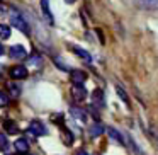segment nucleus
<instances>
[{
  "instance_id": "nucleus-1",
  "label": "nucleus",
  "mask_w": 158,
  "mask_h": 155,
  "mask_svg": "<svg viewBox=\"0 0 158 155\" xmlns=\"http://www.w3.org/2000/svg\"><path fill=\"white\" fill-rule=\"evenodd\" d=\"M10 22L14 28H17L21 32H24V34H29V26L27 22H26V19L22 17L21 14H19L17 9H10Z\"/></svg>"
},
{
  "instance_id": "nucleus-2",
  "label": "nucleus",
  "mask_w": 158,
  "mask_h": 155,
  "mask_svg": "<svg viewBox=\"0 0 158 155\" xmlns=\"http://www.w3.org/2000/svg\"><path fill=\"white\" fill-rule=\"evenodd\" d=\"M27 131L32 135V136H43V135H46L48 131H46V126L41 123V121H31L27 126Z\"/></svg>"
},
{
  "instance_id": "nucleus-3",
  "label": "nucleus",
  "mask_w": 158,
  "mask_h": 155,
  "mask_svg": "<svg viewBox=\"0 0 158 155\" xmlns=\"http://www.w3.org/2000/svg\"><path fill=\"white\" fill-rule=\"evenodd\" d=\"M27 68L26 67H22V65H15V67H12L10 68V72H9V75L12 77L14 80H24L26 77H27Z\"/></svg>"
},
{
  "instance_id": "nucleus-4",
  "label": "nucleus",
  "mask_w": 158,
  "mask_h": 155,
  "mask_svg": "<svg viewBox=\"0 0 158 155\" xmlns=\"http://www.w3.org/2000/svg\"><path fill=\"white\" fill-rule=\"evenodd\" d=\"M9 55H10L12 60H24L26 56H27V53H26V50L22 45H14L9 50Z\"/></svg>"
},
{
  "instance_id": "nucleus-5",
  "label": "nucleus",
  "mask_w": 158,
  "mask_h": 155,
  "mask_svg": "<svg viewBox=\"0 0 158 155\" xmlns=\"http://www.w3.org/2000/svg\"><path fill=\"white\" fill-rule=\"evenodd\" d=\"M70 79H72L73 85H82L87 80V73L82 72V70H72L70 72Z\"/></svg>"
},
{
  "instance_id": "nucleus-6",
  "label": "nucleus",
  "mask_w": 158,
  "mask_h": 155,
  "mask_svg": "<svg viewBox=\"0 0 158 155\" xmlns=\"http://www.w3.org/2000/svg\"><path fill=\"white\" fill-rule=\"evenodd\" d=\"M72 97L77 102H82L87 99V90L83 89V85H73L72 87Z\"/></svg>"
},
{
  "instance_id": "nucleus-7",
  "label": "nucleus",
  "mask_w": 158,
  "mask_h": 155,
  "mask_svg": "<svg viewBox=\"0 0 158 155\" xmlns=\"http://www.w3.org/2000/svg\"><path fill=\"white\" fill-rule=\"evenodd\" d=\"M104 104H106V102H104V92L100 89H95L92 92V106L94 107H95V106L97 107H104Z\"/></svg>"
},
{
  "instance_id": "nucleus-8",
  "label": "nucleus",
  "mask_w": 158,
  "mask_h": 155,
  "mask_svg": "<svg viewBox=\"0 0 158 155\" xmlns=\"http://www.w3.org/2000/svg\"><path fill=\"white\" fill-rule=\"evenodd\" d=\"M136 4L144 11H158V0H136Z\"/></svg>"
},
{
  "instance_id": "nucleus-9",
  "label": "nucleus",
  "mask_w": 158,
  "mask_h": 155,
  "mask_svg": "<svg viewBox=\"0 0 158 155\" xmlns=\"http://www.w3.org/2000/svg\"><path fill=\"white\" fill-rule=\"evenodd\" d=\"M41 9H43V14H44L48 24H55V17H53L51 9H49V0H41Z\"/></svg>"
},
{
  "instance_id": "nucleus-10",
  "label": "nucleus",
  "mask_w": 158,
  "mask_h": 155,
  "mask_svg": "<svg viewBox=\"0 0 158 155\" xmlns=\"http://www.w3.org/2000/svg\"><path fill=\"white\" fill-rule=\"evenodd\" d=\"M14 147H15V150H17L19 153H27L29 152V143H27L26 138H17L15 143H14Z\"/></svg>"
},
{
  "instance_id": "nucleus-11",
  "label": "nucleus",
  "mask_w": 158,
  "mask_h": 155,
  "mask_svg": "<svg viewBox=\"0 0 158 155\" xmlns=\"http://www.w3.org/2000/svg\"><path fill=\"white\" fill-rule=\"evenodd\" d=\"M107 135H109L110 138H112L114 141H116V143H119V145H124L126 143V141H124V138H123V135L119 133V131L116 130V128H107Z\"/></svg>"
},
{
  "instance_id": "nucleus-12",
  "label": "nucleus",
  "mask_w": 158,
  "mask_h": 155,
  "mask_svg": "<svg viewBox=\"0 0 158 155\" xmlns=\"http://www.w3.org/2000/svg\"><path fill=\"white\" fill-rule=\"evenodd\" d=\"M72 51L75 53V55H78L82 60H85V62H92V56H90V53L89 51H85L83 48H80V46H72Z\"/></svg>"
},
{
  "instance_id": "nucleus-13",
  "label": "nucleus",
  "mask_w": 158,
  "mask_h": 155,
  "mask_svg": "<svg viewBox=\"0 0 158 155\" xmlns=\"http://www.w3.org/2000/svg\"><path fill=\"white\" fill-rule=\"evenodd\" d=\"M4 130H5V133H9V135H17L19 133V126L15 124V121H10V119H7L4 123Z\"/></svg>"
},
{
  "instance_id": "nucleus-14",
  "label": "nucleus",
  "mask_w": 158,
  "mask_h": 155,
  "mask_svg": "<svg viewBox=\"0 0 158 155\" xmlns=\"http://www.w3.org/2000/svg\"><path fill=\"white\" fill-rule=\"evenodd\" d=\"M27 63H29V67H32V68H41V65H43V58L38 55V53H32V55L29 56Z\"/></svg>"
},
{
  "instance_id": "nucleus-15",
  "label": "nucleus",
  "mask_w": 158,
  "mask_h": 155,
  "mask_svg": "<svg viewBox=\"0 0 158 155\" xmlns=\"http://www.w3.org/2000/svg\"><path fill=\"white\" fill-rule=\"evenodd\" d=\"M70 113H72V116H73V118H77V119H80V121H85V119H87L85 111H83L82 107H78V106H72Z\"/></svg>"
},
{
  "instance_id": "nucleus-16",
  "label": "nucleus",
  "mask_w": 158,
  "mask_h": 155,
  "mask_svg": "<svg viewBox=\"0 0 158 155\" xmlns=\"http://www.w3.org/2000/svg\"><path fill=\"white\" fill-rule=\"evenodd\" d=\"M104 130H106V128L102 126V124H99V123H95V124H92V126H90V130H89V133H90V136H100V135L104 133Z\"/></svg>"
},
{
  "instance_id": "nucleus-17",
  "label": "nucleus",
  "mask_w": 158,
  "mask_h": 155,
  "mask_svg": "<svg viewBox=\"0 0 158 155\" xmlns=\"http://www.w3.org/2000/svg\"><path fill=\"white\" fill-rule=\"evenodd\" d=\"M10 34H12L10 26H7V24H0V38H2V39H9V38H10Z\"/></svg>"
},
{
  "instance_id": "nucleus-18",
  "label": "nucleus",
  "mask_w": 158,
  "mask_h": 155,
  "mask_svg": "<svg viewBox=\"0 0 158 155\" xmlns=\"http://www.w3.org/2000/svg\"><path fill=\"white\" fill-rule=\"evenodd\" d=\"M116 90H117V96H119L121 99H123V102L126 104V106H129V97H127V94H126V92H124L123 87L117 85V87H116Z\"/></svg>"
},
{
  "instance_id": "nucleus-19",
  "label": "nucleus",
  "mask_w": 158,
  "mask_h": 155,
  "mask_svg": "<svg viewBox=\"0 0 158 155\" xmlns=\"http://www.w3.org/2000/svg\"><path fill=\"white\" fill-rule=\"evenodd\" d=\"M9 92H10L12 97H19V94H21V87L17 85V84H9Z\"/></svg>"
},
{
  "instance_id": "nucleus-20",
  "label": "nucleus",
  "mask_w": 158,
  "mask_h": 155,
  "mask_svg": "<svg viewBox=\"0 0 158 155\" xmlns=\"http://www.w3.org/2000/svg\"><path fill=\"white\" fill-rule=\"evenodd\" d=\"M7 150H9V141L4 133H0V152H7Z\"/></svg>"
},
{
  "instance_id": "nucleus-21",
  "label": "nucleus",
  "mask_w": 158,
  "mask_h": 155,
  "mask_svg": "<svg viewBox=\"0 0 158 155\" xmlns=\"http://www.w3.org/2000/svg\"><path fill=\"white\" fill-rule=\"evenodd\" d=\"M63 141H65V145H72L73 143V135L70 133L68 130H65V128H63Z\"/></svg>"
},
{
  "instance_id": "nucleus-22",
  "label": "nucleus",
  "mask_w": 158,
  "mask_h": 155,
  "mask_svg": "<svg viewBox=\"0 0 158 155\" xmlns=\"http://www.w3.org/2000/svg\"><path fill=\"white\" fill-rule=\"evenodd\" d=\"M7 104H9V96L4 90H0V107H5Z\"/></svg>"
},
{
  "instance_id": "nucleus-23",
  "label": "nucleus",
  "mask_w": 158,
  "mask_h": 155,
  "mask_svg": "<svg viewBox=\"0 0 158 155\" xmlns=\"http://www.w3.org/2000/svg\"><path fill=\"white\" fill-rule=\"evenodd\" d=\"M77 155H89V153H87L85 150H80V152H78V153H77Z\"/></svg>"
},
{
  "instance_id": "nucleus-24",
  "label": "nucleus",
  "mask_w": 158,
  "mask_h": 155,
  "mask_svg": "<svg viewBox=\"0 0 158 155\" xmlns=\"http://www.w3.org/2000/svg\"><path fill=\"white\" fill-rule=\"evenodd\" d=\"M4 55V46H2V43H0V56Z\"/></svg>"
},
{
  "instance_id": "nucleus-25",
  "label": "nucleus",
  "mask_w": 158,
  "mask_h": 155,
  "mask_svg": "<svg viewBox=\"0 0 158 155\" xmlns=\"http://www.w3.org/2000/svg\"><path fill=\"white\" fill-rule=\"evenodd\" d=\"M66 4H73V2H75V0H65Z\"/></svg>"
},
{
  "instance_id": "nucleus-26",
  "label": "nucleus",
  "mask_w": 158,
  "mask_h": 155,
  "mask_svg": "<svg viewBox=\"0 0 158 155\" xmlns=\"http://www.w3.org/2000/svg\"><path fill=\"white\" fill-rule=\"evenodd\" d=\"M0 2H2V0H0Z\"/></svg>"
}]
</instances>
